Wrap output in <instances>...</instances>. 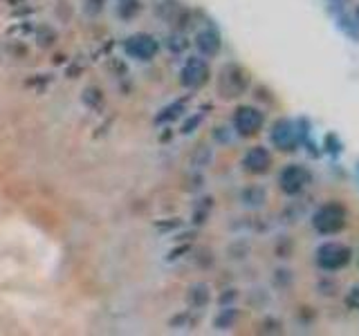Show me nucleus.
Here are the masks:
<instances>
[{
    "instance_id": "f257e3e1",
    "label": "nucleus",
    "mask_w": 359,
    "mask_h": 336,
    "mask_svg": "<svg viewBox=\"0 0 359 336\" xmlns=\"http://www.w3.org/2000/svg\"><path fill=\"white\" fill-rule=\"evenodd\" d=\"M124 52H126L128 59L149 63V61L155 59V56H158V52H160V41L155 39L153 34L137 32V34H131L124 41Z\"/></svg>"
},
{
    "instance_id": "f03ea898",
    "label": "nucleus",
    "mask_w": 359,
    "mask_h": 336,
    "mask_svg": "<svg viewBox=\"0 0 359 336\" xmlns=\"http://www.w3.org/2000/svg\"><path fill=\"white\" fill-rule=\"evenodd\" d=\"M209 81V65L200 56H191L180 70V83L187 90H198Z\"/></svg>"
},
{
    "instance_id": "7ed1b4c3",
    "label": "nucleus",
    "mask_w": 359,
    "mask_h": 336,
    "mask_svg": "<svg viewBox=\"0 0 359 336\" xmlns=\"http://www.w3.org/2000/svg\"><path fill=\"white\" fill-rule=\"evenodd\" d=\"M218 88H220V95L225 99L241 97L247 90V74L241 68H236V65H227V68L220 72Z\"/></svg>"
},
{
    "instance_id": "20e7f679",
    "label": "nucleus",
    "mask_w": 359,
    "mask_h": 336,
    "mask_svg": "<svg viewBox=\"0 0 359 336\" xmlns=\"http://www.w3.org/2000/svg\"><path fill=\"white\" fill-rule=\"evenodd\" d=\"M263 121H265V117L259 108L241 106L234 115V128H236L238 135L250 137V135H256L263 128Z\"/></svg>"
},
{
    "instance_id": "39448f33",
    "label": "nucleus",
    "mask_w": 359,
    "mask_h": 336,
    "mask_svg": "<svg viewBox=\"0 0 359 336\" xmlns=\"http://www.w3.org/2000/svg\"><path fill=\"white\" fill-rule=\"evenodd\" d=\"M315 227L321 233H337L346 227V211L339 204H328L315 216Z\"/></svg>"
},
{
    "instance_id": "423d86ee",
    "label": "nucleus",
    "mask_w": 359,
    "mask_h": 336,
    "mask_svg": "<svg viewBox=\"0 0 359 336\" xmlns=\"http://www.w3.org/2000/svg\"><path fill=\"white\" fill-rule=\"evenodd\" d=\"M351 260V249L339 245V242H328V245L319 247L317 251V263L324 269H339Z\"/></svg>"
},
{
    "instance_id": "0eeeda50",
    "label": "nucleus",
    "mask_w": 359,
    "mask_h": 336,
    "mask_svg": "<svg viewBox=\"0 0 359 336\" xmlns=\"http://www.w3.org/2000/svg\"><path fill=\"white\" fill-rule=\"evenodd\" d=\"M272 164V155L268 148H263V146H254L250 148V151L245 153L243 157V166H245V171L247 173H252V175H261L265 173L270 168Z\"/></svg>"
},
{
    "instance_id": "6e6552de",
    "label": "nucleus",
    "mask_w": 359,
    "mask_h": 336,
    "mask_svg": "<svg viewBox=\"0 0 359 336\" xmlns=\"http://www.w3.org/2000/svg\"><path fill=\"white\" fill-rule=\"evenodd\" d=\"M308 171L306 168H301V166H297V164H292V166H288L285 168V171L281 173V177H279V182H281V189L288 193V195H294V193H299L303 186L308 184Z\"/></svg>"
},
{
    "instance_id": "1a4fd4ad",
    "label": "nucleus",
    "mask_w": 359,
    "mask_h": 336,
    "mask_svg": "<svg viewBox=\"0 0 359 336\" xmlns=\"http://www.w3.org/2000/svg\"><path fill=\"white\" fill-rule=\"evenodd\" d=\"M272 142L276 148H281V151H294V146H297V130H294V126L288 119H281L274 124Z\"/></svg>"
},
{
    "instance_id": "9d476101",
    "label": "nucleus",
    "mask_w": 359,
    "mask_h": 336,
    "mask_svg": "<svg viewBox=\"0 0 359 336\" xmlns=\"http://www.w3.org/2000/svg\"><path fill=\"white\" fill-rule=\"evenodd\" d=\"M193 43H196V48L202 56H216L220 52V48H223L220 34L214 30V27H205V30H200L196 34V39H193Z\"/></svg>"
},
{
    "instance_id": "9b49d317",
    "label": "nucleus",
    "mask_w": 359,
    "mask_h": 336,
    "mask_svg": "<svg viewBox=\"0 0 359 336\" xmlns=\"http://www.w3.org/2000/svg\"><path fill=\"white\" fill-rule=\"evenodd\" d=\"M182 112H184V104L182 101H176V104H171L164 110H160V115L155 117V124H171V121H176Z\"/></svg>"
},
{
    "instance_id": "f8f14e48",
    "label": "nucleus",
    "mask_w": 359,
    "mask_h": 336,
    "mask_svg": "<svg viewBox=\"0 0 359 336\" xmlns=\"http://www.w3.org/2000/svg\"><path fill=\"white\" fill-rule=\"evenodd\" d=\"M189 303L193 307H205L209 303V292H207V285H193L189 289Z\"/></svg>"
},
{
    "instance_id": "ddd939ff",
    "label": "nucleus",
    "mask_w": 359,
    "mask_h": 336,
    "mask_svg": "<svg viewBox=\"0 0 359 336\" xmlns=\"http://www.w3.org/2000/svg\"><path fill=\"white\" fill-rule=\"evenodd\" d=\"M243 202L245 204H250V207H261V204L265 202V191L263 189H247L243 193Z\"/></svg>"
},
{
    "instance_id": "4468645a",
    "label": "nucleus",
    "mask_w": 359,
    "mask_h": 336,
    "mask_svg": "<svg viewBox=\"0 0 359 336\" xmlns=\"http://www.w3.org/2000/svg\"><path fill=\"white\" fill-rule=\"evenodd\" d=\"M234 319H236V312H234V310H227V312L220 314V319L216 321V328L225 330V328H229V325L234 323Z\"/></svg>"
},
{
    "instance_id": "2eb2a0df",
    "label": "nucleus",
    "mask_w": 359,
    "mask_h": 336,
    "mask_svg": "<svg viewBox=\"0 0 359 336\" xmlns=\"http://www.w3.org/2000/svg\"><path fill=\"white\" fill-rule=\"evenodd\" d=\"M348 305L355 307V310H359V287H355V289H353V294L348 296Z\"/></svg>"
},
{
    "instance_id": "dca6fc26",
    "label": "nucleus",
    "mask_w": 359,
    "mask_h": 336,
    "mask_svg": "<svg viewBox=\"0 0 359 336\" xmlns=\"http://www.w3.org/2000/svg\"><path fill=\"white\" fill-rule=\"evenodd\" d=\"M357 16H359V9H357Z\"/></svg>"
},
{
    "instance_id": "f3484780",
    "label": "nucleus",
    "mask_w": 359,
    "mask_h": 336,
    "mask_svg": "<svg viewBox=\"0 0 359 336\" xmlns=\"http://www.w3.org/2000/svg\"><path fill=\"white\" fill-rule=\"evenodd\" d=\"M357 173H359V168H357Z\"/></svg>"
}]
</instances>
